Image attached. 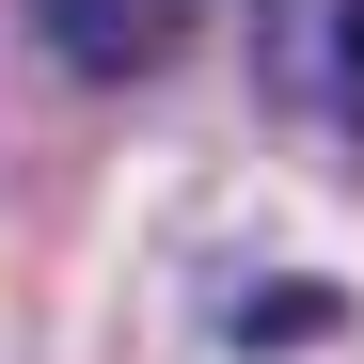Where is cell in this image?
Returning <instances> with one entry per match:
<instances>
[{
  "instance_id": "1",
  "label": "cell",
  "mask_w": 364,
  "mask_h": 364,
  "mask_svg": "<svg viewBox=\"0 0 364 364\" xmlns=\"http://www.w3.org/2000/svg\"><path fill=\"white\" fill-rule=\"evenodd\" d=\"M191 32H206V0H32V48H48L64 80H95V95L191 64Z\"/></svg>"
},
{
  "instance_id": "2",
  "label": "cell",
  "mask_w": 364,
  "mask_h": 364,
  "mask_svg": "<svg viewBox=\"0 0 364 364\" xmlns=\"http://www.w3.org/2000/svg\"><path fill=\"white\" fill-rule=\"evenodd\" d=\"M269 64H285V95L317 111V127H348V143H364V0H285Z\"/></svg>"
},
{
  "instance_id": "3",
  "label": "cell",
  "mask_w": 364,
  "mask_h": 364,
  "mask_svg": "<svg viewBox=\"0 0 364 364\" xmlns=\"http://www.w3.org/2000/svg\"><path fill=\"white\" fill-rule=\"evenodd\" d=\"M222 333H237V348H317V333H333V301H317V285H269V301H237Z\"/></svg>"
}]
</instances>
